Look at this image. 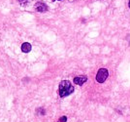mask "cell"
I'll use <instances>...</instances> for the list:
<instances>
[{
  "mask_svg": "<svg viewBox=\"0 0 130 122\" xmlns=\"http://www.w3.org/2000/svg\"><path fill=\"white\" fill-rule=\"evenodd\" d=\"M109 76V71L106 68H100L96 74V81L98 83H103Z\"/></svg>",
  "mask_w": 130,
  "mask_h": 122,
  "instance_id": "7a4b0ae2",
  "label": "cell"
},
{
  "mask_svg": "<svg viewBox=\"0 0 130 122\" xmlns=\"http://www.w3.org/2000/svg\"><path fill=\"white\" fill-rule=\"evenodd\" d=\"M74 92V87L69 80H62L58 87V93L61 98L67 97Z\"/></svg>",
  "mask_w": 130,
  "mask_h": 122,
  "instance_id": "6da1fadb",
  "label": "cell"
},
{
  "mask_svg": "<svg viewBox=\"0 0 130 122\" xmlns=\"http://www.w3.org/2000/svg\"><path fill=\"white\" fill-rule=\"evenodd\" d=\"M128 6H129V8H130V0H129V2H128Z\"/></svg>",
  "mask_w": 130,
  "mask_h": 122,
  "instance_id": "52a82bcc",
  "label": "cell"
},
{
  "mask_svg": "<svg viewBox=\"0 0 130 122\" xmlns=\"http://www.w3.org/2000/svg\"><path fill=\"white\" fill-rule=\"evenodd\" d=\"M22 51L23 53H29L31 51V45L28 42H25L22 45Z\"/></svg>",
  "mask_w": 130,
  "mask_h": 122,
  "instance_id": "5b68a950",
  "label": "cell"
},
{
  "mask_svg": "<svg viewBox=\"0 0 130 122\" xmlns=\"http://www.w3.org/2000/svg\"><path fill=\"white\" fill-rule=\"evenodd\" d=\"M87 76H85V75H82V76H77V77L74 78V83L77 84V85H79V86H82L83 84H85L87 82Z\"/></svg>",
  "mask_w": 130,
  "mask_h": 122,
  "instance_id": "277c9868",
  "label": "cell"
},
{
  "mask_svg": "<svg viewBox=\"0 0 130 122\" xmlns=\"http://www.w3.org/2000/svg\"><path fill=\"white\" fill-rule=\"evenodd\" d=\"M67 121V117L66 116H62V117H60L59 118V120L57 122H66Z\"/></svg>",
  "mask_w": 130,
  "mask_h": 122,
  "instance_id": "8992f818",
  "label": "cell"
},
{
  "mask_svg": "<svg viewBox=\"0 0 130 122\" xmlns=\"http://www.w3.org/2000/svg\"><path fill=\"white\" fill-rule=\"evenodd\" d=\"M35 10L40 13H44V12L48 11V6L43 2H37L35 4Z\"/></svg>",
  "mask_w": 130,
  "mask_h": 122,
  "instance_id": "3957f363",
  "label": "cell"
}]
</instances>
